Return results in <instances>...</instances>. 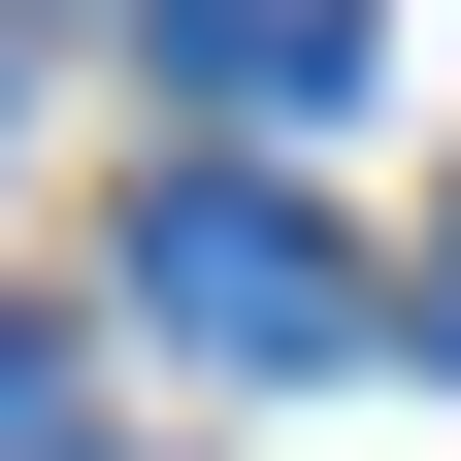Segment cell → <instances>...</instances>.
Returning <instances> with one entry per match:
<instances>
[{"label":"cell","instance_id":"4","mask_svg":"<svg viewBox=\"0 0 461 461\" xmlns=\"http://www.w3.org/2000/svg\"><path fill=\"white\" fill-rule=\"evenodd\" d=\"M33 33H132V0H33Z\"/></svg>","mask_w":461,"mask_h":461},{"label":"cell","instance_id":"1","mask_svg":"<svg viewBox=\"0 0 461 461\" xmlns=\"http://www.w3.org/2000/svg\"><path fill=\"white\" fill-rule=\"evenodd\" d=\"M132 297H165V363L297 395L330 330H363V264H330V198H264V165H165V198H132Z\"/></svg>","mask_w":461,"mask_h":461},{"label":"cell","instance_id":"2","mask_svg":"<svg viewBox=\"0 0 461 461\" xmlns=\"http://www.w3.org/2000/svg\"><path fill=\"white\" fill-rule=\"evenodd\" d=\"M165 67H198V99H230V132H297V99H330V67H363V0H165Z\"/></svg>","mask_w":461,"mask_h":461},{"label":"cell","instance_id":"3","mask_svg":"<svg viewBox=\"0 0 461 461\" xmlns=\"http://www.w3.org/2000/svg\"><path fill=\"white\" fill-rule=\"evenodd\" d=\"M0 461H99V363H67L33 297H0Z\"/></svg>","mask_w":461,"mask_h":461}]
</instances>
